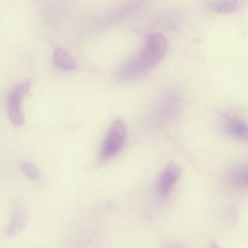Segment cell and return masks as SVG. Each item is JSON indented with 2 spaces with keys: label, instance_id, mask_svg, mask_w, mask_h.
Returning <instances> with one entry per match:
<instances>
[{
  "label": "cell",
  "instance_id": "obj_3",
  "mask_svg": "<svg viewBox=\"0 0 248 248\" xmlns=\"http://www.w3.org/2000/svg\"><path fill=\"white\" fill-rule=\"evenodd\" d=\"M30 87V81L22 82L14 87L8 95V115L10 122L15 126H21L24 122L21 104L23 98L29 92Z\"/></svg>",
  "mask_w": 248,
  "mask_h": 248
},
{
  "label": "cell",
  "instance_id": "obj_9",
  "mask_svg": "<svg viewBox=\"0 0 248 248\" xmlns=\"http://www.w3.org/2000/svg\"><path fill=\"white\" fill-rule=\"evenodd\" d=\"M26 222L24 212L20 209H16L6 231V236L12 237L18 234L23 229Z\"/></svg>",
  "mask_w": 248,
  "mask_h": 248
},
{
  "label": "cell",
  "instance_id": "obj_5",
  "mask_svg": "<svg viewBox=\"0 0 248 248\" xmlns=\"http://www.w3.org/2000/svg\"><path fill=\"white\" fill-rule=\"evenodd\" d=\"M248 3V0H208L206 7L210 10L220 14L236 12Z\"/></svg>",
  "mask_w": 248,
  "mask_h": 248
},
{
  "label": "cell",
  "instance_id": "obj_10",
  "mask_svg": "<svg viewBox=\"0 0 248 248\" xmlns=\"http://www.w3.org/2000/svg\"><path fill=\"white\" fill-rule=\"evenodd\" d=\"M20 169L23 174L31 180H36L40 177V171L32 163L29 162L23 163L20 166Z\"/></svg>",
  "mask_w": 248,
  "mask_h": 248
},
{
  "label": "cell",
  "instance_id": "obj_2",
  "mask_svg": "<svg viewBox=\"0 0 248 248\" xmlns=\"http://www.w3.org/2000/svg\"><path fill=\"white\" fill-rule=\"evenodd\" d=\"M126 129L121 119L115 120L111 124L102 144L100 161L105 162L116 155L122 148L126 139Z\"/></svg>",
  "mask_w": 248,
  "mask_h": 248
},
{
  "label": "cell",
  "instance_id": "obj_4",
  "mask_svg": "<svg viewBox=\"0 0 248 248\" xmlns=\"http://www.w3.org/2000/svg\"><path fill=\"white\" fill-rule=\"evenodd\" d=\"M181 170L180 167L174 163H169L159 177L157 189L162 197L167 196L179 179Z\"/></svg>",
  "mask_w": 248,
  "mask_h": 248
},
{
  "label": "cell",
  "instance_id": "obj_6",
  "mask_svg": "<svg viewBox=\"0 0 248 248\" xmlns=\"http://www.w3.org/2000/svg\"><path fill=\"white\" fill-rule=\"evenodd\" d=\"M225 129L232 137L248 143V125L241 120L233 117L227 118Z\"/></svg>",
  "mask_w": 248,
  "mask_h": 248
},
{
  "label": "cell",
  "instance_id": "obj_7",
  "mask_svg": "<svg viewBox=\"0 0 248 248\" xmlns=\"http://www.w3.org/2000/svg\"><path fill=\"white\" fill-rule=\"evenodd\" d=\"M53 60L56 67L64 71H74L78 67L76 60L67 51L61 47L55 49Z\"/></svg>",
  "mask_w": 248,
  "mask_h": 248
},
{
  "label": "cell",
  "instance_id": "obj_8",
  "mask_svg": "<svg viewBox=\"0 0 248 248\" xmlns=\"http://www.w3.org/2000/svg\"><path fill=\"white\" fill-rule=\"evenodd\" d=\"M229 182L237 187H248V164L233 168L228 174Z\"/></svg>",
  "mask_w": 248,
  "mask_h": 248
},
{
  "label": "cell",
  "instance_id": "obj_1",
  "mask_svg": "<svg viewBox=\"0 0 248 248\" xmlns=\"http://www.w3.org/2000/svg\"><path fill=\"white\" fill-rule=\"evenodd\" d=\"M167 46V39L161 33L148 34L141 50L130 58L120 69L119 78L131 81L145 76L163 59Z\"/></svg>",
  "mask_w": 248,
  "mask_h": 248
}]
</instances>
